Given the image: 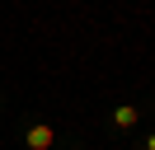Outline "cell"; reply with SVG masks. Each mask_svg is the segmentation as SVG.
Instances as JSON below:
<instances>
[{
    "label": "cell",
    "mask_w": 155,
    "mask_h": 150,
    "mask_svg": "<svg viewBox=\"0 0 155 150\" xmlns=\"http://www.w3.org/2000/svg\"><path fill=\"white\" fill-rule=\"evenodd\" d=\"M24 141H28V150H52L57 145V131H52L47 122H33V127L24 131Z\"/></svg>",
    "instance_id": "cell-1"
},
{
    "label": "cell",
    "mask_w": 155,
    "mask_h": 150,
    "mask_svg": "<svg viewBox=\"0 0 155 150\" xmlns=\"http://www.w3.org/2000/svg\"><path fill=\"white\" fill-rule=\"evenodd\" d=\"M136 117H141V112H136L132 103H122V108L113 112V122H117V127H136Z\"/></svg>",
    "instance_id": "cell-2"
},
{
    "label": "cell",
    "mask_w": 155,
    "mask_h": 150,
    "mask_svg": "<svg viewBox=\"0 0 155 150\" xmlns=\"http://www.w3.org/2000/svg\"><path fill=\"white\" fill-rule=\"evenodd\" d=\"M146 150H155V136H150V141H146Z\"/></svg>",
    "instance_id": "cell-3"
}]
</instances>
